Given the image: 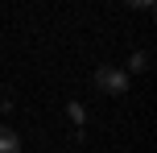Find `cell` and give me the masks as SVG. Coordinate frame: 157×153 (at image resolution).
Returning a JSON list of instances; mask_svg holds the SVG:
<instances>
[{
  "mask_svg": "<svg viewBox=\"0 0 157 153\" xmlns=\"http://www.w3.org/2000/svg\"><path fill=\"white\" fill-rule=\"evenodd\" d=\"M95 87L120 99V95L128 91V75H124V66H99V71H95Z\"/></svg>",
  "mask_w": 157,
  "mask_h": 153,
  "instance_id": "cell-1",
  "label": "cell"
},
{
  "mask_svg": "<svg viewBox=\"0 0 157 153\" xmlns=\"http://www.w3.org/2000/svg\"><path fill=\"white\" fill-rule=\"evenodd\" d=\"M0 153H21V137L8 124H0Z\"/></svg>",
  "mask_w": 157,
  "mask_h": 153,
  "instance_id": "cell-2",
  "label": "cell"
},
{
  "mask_svg": "<svg viewBox=\"0 0 157 153\" xmlns=\"http://www.w3.org/2000/svg\"><path fill=\"white\" fill-rule=\"evenodd\" d=\"M66 112H71V120H75V128L83 132V124H87V112H83V104H75V99H71V104H66Z\"/></svg>",
  "mask_w": 157,
  "mask_h": 153,
  "instance_id": "cell-3",
  "label": "cell"
},
{
  "mask_svg": "<svg viewBox=\"0 0 157 153\" xmlns=\"http://www.w3.org/2000/svg\"><path fill=\"white\" fill-rule=\"evenodd\" d=\"M128 71H145V54H132V58H128V66H124V75Z\"/></svg>",
  "mask_w": 157,
  "mask_h": 153,
  "instance_id": "cell-4",
  "label": "cell"
}]
</instances>
